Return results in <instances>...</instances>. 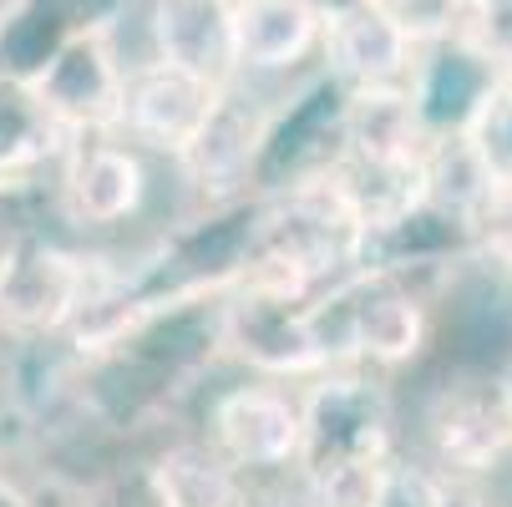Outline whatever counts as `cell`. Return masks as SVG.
Returning <instances> with one entry per match:
<instances>
[{
  "label": "cell",
  "instance_id": "obj_1",
  "mask_svg": "<svg viewBox=\"0 0 512 507\" xmlns=\"http://www.w3.org/2000/svg\"><path fill=\"white\" fill-rule=\"evenodd\" d=\"M381 442H386V406L365 381H330L305 411L300 452L310 472L320 477V487L335 497L355 487L360 502H371L376 477H381L376 467Z\"/></svg>",
  "mask_w": 512,
  "mask_h": 507
},
{
  "label": "cell",
  "instance_id": "obj_2",
  "mask_svg": "<svg viewBox=\"0 0 512 507\" xmlns=\"http://www.w3.org/2000/svg\"><path fill=\"white\" fill-rule=\"evenodd\" d=\"M31 82H36V92L46 97V107L56 112L61 127H112V122H122L127 77H122L102 26L77 31Z\"/></svg>",
  "mask_w": 512,
  "mask_h": 507
},
{
  "label": "cell",
  "instance_id": "obj_3",
  "mask_svg": "<svg viewBox=\"0 0 512 507\" xmlns=\"http://www.w3.org/2000/svg\"><path fill=\"white\" fill-rule=\"evenodd\" d=\"M218 82L193 77V71L173 66V61H153L127 71V97H122V122L158 142V148H173L178 158L198 142V132L208 127L213 107H218Z\"/></svg>",
  "mask_w": 512,
  "mask_h": 507
},
{
  "label": "cell",
  "instance_id": "obj_4",
  "mask_svg": "<svg viewBox=\"0 0 512 507\" xmlns=\"http://www.w3.org/2000/svg\"><path fill=\"white\" fill-rule=\"evenodd\" d=\"M82 305V269L46 244H16L0 259V325L51 330Z\"/></svg>",
  "mask_w": 512,
  "mask_h": 507
},
{
  "label": "cell",
  "instance_id": "obj_5",
  "mask_svg": "<svg viewBox=\"0 0 512 507\" xmlns=\"http://www.w3.org/2000/svg\"><path fill=\"white\" fill-rule=\"evenodd\" d=\"M411 46L416 41L381 0H345L325 16V51L355 87H391L411 66Z\"/></svg>",
  "mask_w": 512,
  "mask_h": 507
},
{
  "label": "cell",
  "instance_id": "obj_6",
  "mask_svg": "<svg viewBox=\"0 0 512 507\" xmlns=\"http://www.w3.org/2000/svg\"><path fill=\"white\" fill-rule=\"evenodd\" d=\"M153 36H158V61H173L218 87L239 66L234 61V6H224V0H158Z\"/></svg>",
  "mask_w": 512,
  "mask_h": 507
},
{
  "label": "cell",
  "instance_id": "obj_7",
  "mask_svg": "<svg viewBox=\"0 0 512 507\" xmlns=\"http://www.w3.org/2000/svg\"><path fill=\"white\" fill-rule=\"evenodd\" d=\"M345 142L360 168H416L421 153V102L391 87H355L345 107Z\"/></svg>",
  "mask_w": 512,
  "mask_h": 507
},
{
  "label": "cell",
  "instance_id": "obj_8",
  "mask_svg": "<svg viewBox=\"0 0 512 507\" xmlns=\"http://www.w3.org/2000/svg\"><path fill=\"white\" fill-rule=\"evenodd\" d=\"M325 41V11L315 0H239L234 6V61L254 71L295 66Z\"/></svg>",
  "mask_w": 512,
  "mask_h": 507
},
{
  "label": "cell",
  "instance_id": "obj_9",
  "mask_svg": "<svg viewBox=\"0 0 512 507\" xmlns=\"http://www.w3.org/2000/svg\"><path fill=\"white\" fill-rule=\"evenodd\" d=\"M218 442H224L239 462L274 467L289 462L305 442V416L274 391H234L218 406Z\"/></svg>",
  "mask_w": 512,
  "mask_h": 507
},
{
  "label": "cell",
  "instance_id": "obj_10",
  "mask_svg": "<svg viewBox=\"0 0 512 507\" xmlns=\"http://www.w3.org/2000/svg\"><path fill=\"white\" fill-rule=\"evenodd\" d=\"M259 137H264V117L244 97H234L224 87V92H218V107H213L208 127L198 132V142L183 153V163L198 173L203 188H234L249 173L254 153H259Z\"/></svg>",
  "mask_w": 512,
  "mask_h": 507
},
{
  "label": "cell",
  "instance_id": "obj_11",
  "mask_svg": "<svg viewBox=\"0 0 512 507\" xmlns=\"http://www.w3.org/2000/svg\"><path fill=\"white\" fill-rule=\"evenodd\" d=\"M512 437L507 391H457L436 406V447L457 467H487Z\"/></svg>",
  "mask_w": 512,
  "mask_h": 507
},
{
  "label": "cell",
  "instance_id": "obj_12",
  "mask_svg": "<svg viewBox=\"0 0 512 507\" xmlns=\"http://www.w3.org/2000/svg\"><path fill=\"white\" fill-rule=\"evenodd\" d=\"M239 325H244V355H254L259 366L300 371V366H315L325 355L315 320L289 315V295H274V289H259V295L239 310Z\"/></svg>",
  "mask_w": 512,
  "mask_h": 507
},
{
  "label": "cell",
  "instance_id": "obj_13",
  "mask_svg": "<svg viewBox=\"0 0 512 507\" xmlns=\"http://www.w3.org/2000/svg\"><path fill=\"white\" fill-rule=\"evenodd\" d=\"M61 132L66 127L56 122L31 77H0V173L41 163L61 142Z\"/></svg>",
  "mask_w": 512,
  "mask_h": 507
},
{
  "label": "cell",
  "instance_id": "obj_14",
  "mask_svg": "<svg viewBox=\"0 0 512 507\" xmlns=\"http://www.w3.org/2000/svg\"><path fill=\"white\" fill-rule=\"evenodd\" d=\"M142 198V168L127 148H92L71 168V203L92 224H117Z\"/></svg>",
  "mask_w": 512,
  "mask_h": 507
},
{
  "label": "cell",
  "instance_id": "obj_15",
  "mask_svg": "<svg viewBox=\"0 0 512 507\" xmlns=\"http://www.w3.org/2000/svg\"><path fill=\"white\" fill-rule=\"evenodd\" d=\"M153 487L163 507H244L234 477L198 447L168 452L153 472Z\"/></svg>",
  "mask_w": 512,
  "mask_h": 507
},
{
  "label": "cell",
  "instance_id": "obj_16",
  "mask_svg": "<svg viewBox=\"0 0 512 507\" xmlns=\"http://www.w3.org/2000/svg\"><path fill=\"white\" fill-rule=\"evenodd\" d=\"M350 340L365 355H376V360H386V366H396V360L416 355V345H421V310L411 300H401V295H376V300L355 305Z\"/></svg>",
  "mask_w": 512,
  "mask_h": 507
},
{
  "label": "cell",
  "instance_id": "obj_17",
  "mask_svg": "<svg viewBox=\"0 0 512 507\" xmlns=\"http://www.w3.org/2000/svg\"><path fill=\"white\" fill-rule=\"evenodd\" d=\"M467 148L497 188H512V77L492 82L477 97L472 127H467Z\"/></svg>",
  "mask_w": 512,
  "mask_h": 507
},
{
  "label": "cell",
  "instance_id": "obj_18",
  "mask_svg": "<svg viewBox=\"0 0 512 507\" xmlns=\"http://www.w3.org/2000/svg\"><path fill=\"white\" fill-rule=\"evenodd\" d=\"M442 497H447V487L421 472H381L365 507H442Z\"/></svg>",
  "mask_w": 512,
  "mask_h": 507
},
{
  "label": "cell",
  "instance_id": "obj_19",
  "mask_svg": "<svg viewBox=\"0 0 512 507\" xmlns=\"http://www.w3.org/2000/svg\"><path fill=\"white\" fill-rule=\"evenodd\" d=\"M442 507H482V502H477L472 492H452V487H447V497H442Z\"/></svg>",
  "mask_w": 512,
  "mask_h": 507
},
{
  "label": "cell",
  "instance_id": "obj_20",
  "mask_svg": "<svg viewBox=\"0 0 512 507\" xmlns=\"http://www.w3.org/2000/svg\"><path fill=\"white\" fill-rule=\"evenodd\" d=\"M502 391H507V401H512V381H507V386H502Z\"/></svg>",
  "mask_w": 512,
  "mask_h": 507
},
{
  "label": "cell",
  "instance_id": "obj_21",
  "mask_svg": "<svg viewBox=\"0 0 512 507\" xmlns=\"http://www.w3.org/2000/svg\"><path fill=\"white\" fill-rule=\"evenodd\" d=\"M224 6H239V0H224Z\"/></svg>",
  "mask_w": 512,
  "mask_h": 507
}]
</instances>
